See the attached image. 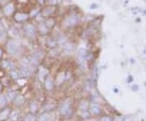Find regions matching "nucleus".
Here are the masks:
<instances>
[{"label":"nucleus","instance_id":"nucleus-1","mask_svg":"<svg viewBox=\"0 0 146 121\" xmlns=\"http://www.w3.org/2000/svg\"><path fill=\"white\" fill-rule=\"evenodd\" d=\"M19 45L17 44V42L16 41H9L8 43L7 44V52L9 53L11 55H16L18 54L19 51Z\"/></svg>","mask_w":146,"mask_h":121},{"label":"nucleus","instance_id":"nucleus-2","mask_svg":"<svg viewBox=\"0 0 146 121\" xmlns=\"http://www.w3.org/2000/svg\"><path fill=\"white\" fill-rule=\"evenodd\" d=\"M60 112L61 114L63 115V116H69L72 115V107H71V105L69 103H63V105L61 106L60 107Z\"/></svg>","mask_w":146,"mask_h":121},{"label":"nucleus","instance_id":"nucleus-3","mask_svg":"<svg viewBox=\"0 0 146 121\" xmlns=\"http://www.w3.org/2000/svg\"><path fill=\"white\" fill-rule=\"evenodd\" d=\"M25 33L28 37H34L36 34V28L32 25H28L25 27Z\"/></svg>","mask_w":146,"mask_h":121},{"label":"nucleus","instance_id":"nucleus-4","mask_svg":"<svg viewBox=\"0 0 146 121\" xmlns=\"http://www.w3.org/2000/svg\"><path fill=\"white\" fill-rule=\"evenodd\" d=\"M11 114V109L7 107L0 111V121H4Z\"/></svg>","mask_w":146,"mask_h":121},{"label":"nucleus","instance_id":"nucleus-5","mask_svg":"<svg viewBox=\"0 0 146 121\" xmlns=\"http://www.w3.org/2000/svg\"><path fill=\"white\" fill-rule=\"evenodd\" d=\"M14 11H15L14 5L12 3H9V4L5 6V7L3 9V12L6 16H11L12 13H14Z\"/></svg>","mask_w":146,"mask_h":121},{"label":"nucleus","instance_id":"nucleus-6","mask_svg":"<svg viewBox=\"0 0 146 121\" xmlns=\"http://www.w3.org/2000/svg\"><path fill=\"white\" fill-rule=\"evenodd\" d=\"M14 19L18 22H23L28 19V15L24 13H16L14 16Z\"/></svg>","mask_w":146,"mask_h":121},{"label":"nucleus","instance_id":"nucleus-7","mask_svg":"<svg viewBox=\"0 0 146 121\" xmlns=\"http://www.w3.org/2000/svg\"><path fill=\"white\" fill-rule=\"evenodd\" d=\"M77 21H78L77 17L75 16H71V17H69L68 20L66 21V25H67L68 26H72V25H76V24L77 23Z\"/></svg>","mask_w":146,"mask_h":121},{"label":"nucleus","instance_id":"nucleus-8","mask_svg":"<svg viewBox=\"0 0 146 121\" xmlns=\"http://www.w3.org/2000/svg\"><path fill=\"white\" fill-rule=\"evenodd\" d=\"M90 111L94 115H98V114H100V112H101V109H100V107L98 105L93 104V105L90 106Z\"/></svg>","mask_w":146,"mask_h":121},{"label":"nucleus","instance_id":"nucleus-9","mask_svg":"<svg viewBox=\"0 0 146 121\" xmlns=\"http://www.w3.org/2000/svg\"><path fill=\"white\" fill-rule=\"evenodd\" d=\"M45 87L48 90H52L53 87H54V84H53V81L50 78H46V80H45Z\"/></svg>","mask_w":146,"mask_h":121},{"label":"nucleus","instance_id":"nucleus-10","mask_svg":"<svg viewBox=\"0 0 146 121\" xmlns=\"http://www.w3.org/2000/svg\"><path fill=\"white\" fill-rule=\"evenodd\" d=\"M86 55H87V53H86V51L84 50V49H80L78 52V56L80 60H84L85 58H86Z\"/></svg>","mask_w":146,"mask_h":121},{"label":"nucleus","instance_id":"nucleus-11","mask_svg":"<svg viewBox=\"0 0 146 121\" xmlns=\"http://www.w3.org/2000/svg\"><path fill=\"white\" fill-rule=\"evenodd\" d=\"M14 102H15L16 105H22L24 103V102H25V98L22 96H17V97L15 98Z\"/></svg>","mask_w":146,"mask_h":121},{"label":"nucleus","instance_id":"nucleus-12","mask_svg":"<svg viewBox=\"0 0 146 121\" xmlns=\"http://www.w3.org/2000/svg\"><path fill=\"white\" fill-rule=\"evenodd\" d=\"M24 121H36V119L33 114H28L25 116Z\"/></svg>","mask_w":146,"mask_h":121},{"label":"nucleus","instance_id":"nucleus-13","mask_svg":"<svg viewBox=\"0 0 146 121\" xmlns=\"http://www.w3.org/2000/svg\"><path fill=\"white\" fill-rule=\"evenodd\" d=\"M48 120H49L48 115L47 114H42L36 119V121H47Z\"/></svg>","mask_w":146,"mask_h":121},{"label":"nucleus","instance_id":"nucleus-14","mask_svg":"<svg viewBox=\"0 0 146 121\" xmlns=\"http://www.w3.org/2000/svg\"><path fill=\"white\" fill-rule=\"evenodd\" d=\"M6 103H7V100H6L5 97H3V96H0V107H3V106H5Z\"/></svg>","mask_w":146,"mask_h":121},{"label":"nucleus","instance_id":"nucleus-15","mask_svg":"<svg viewBox=\"0 0 146 121\" xmlns=\"http://www.w3.org/2000/svg\"><path fill=\"white\" fill-rule=\"evenodd\" d=\"M11 75V77L12 78V79H18V76H19V75H18V72H16L15 71H11L10 72Z\"/></svg>","mask_w":146,"mask_h":121},{"label":"nucleus","instance_id":"nucleus-16","mask_svg":"<svg viewBox=\"0 0 146 121\" xmlns=\"http://www.w3.org/2000/svg\"><path fill=\"white\" fill-rule=\"evenodd\" d=\"M3 68H10L11 67V63L9 61H7V60H5V61H3Z\"/></svg>","mask_w":146,"mask_h":121},{"label":"nucleus","instance_id":"nucleus-17","mask_svg":"<svg viewBox=\"0 0 146 121\" xmlns=\"http://www.w3.org/2000/svg\"><path fill=\"white\" fill-rule=\"evenodd\" d=\"M88 107H89V106H88V104H87L86 102H84V103H82V104L80 105V109H81L83 111H87Z\"/></svg>","mask_w":146,"mask_h":121},{"label":"nucleus","instance_id":"nucleus-18","mask_svg":"<svg viewBox=\"0 0 146 121\" xmlns=\"http://www.w3.org/2000/svg\"><path fill=\"white\" fill-rule=\"evenodd\" d=\"M30 110H31L33 112H35L36 110V106L35 103H32L30 104Z\"/></svg>","mask_w":146,"mask_h":121},{"label":"nucleus","instance_id":"nucleus-19","mask_svg":"<svg viewBox=\"0 0 146 121\" xmlns=\"http://www.w3.org/2000/svg\"><path fill=\"white\" fill-rule=\"evenodd\" d=\"M3 30H4V27L3 25L2 22L0 21V32H3Z\"/></svg>","mask_w":146,"mask_h":121},{"label":"nucleus","instance_id":"nucleus-20","mask_svg":"<svg viewBox=\"0 0 146 121\" xmlns=\"http://www.w3.org/2000/svg\"><path fill=\"white\" fill-rule=\"evenodd\" d=\"M101 121H110L108 117H104V118H102V119H101Z\"/></svg>","mask_w":146,"mask_h":121},{"label":"nucleus","instance_id":"nucleus-21","mask_svg":"<svg viewBox=\"0 0 146 121\" xmlns=\"http://www.w3.org/2000/svg\"><path fill=\"white\" fill-rule=\"evenodd\" d=\"M2 56H3V50L0 48V59L2 58Z\"/></svg>","mask_w":146,"mask_h":121},{"label":"nucleus","instance_id":"nucleus-22","mask_svg":"<svg viewBox=\"0 0 146 121\" xmlns=\"http://www.w3.org/2000/svg\"><path fill=\"white\" fill-rule=\"evenodd\" d=\"M3 89V84L0 83V92H2Z\"/></svg>","mask_w":146,"mask_h":121}]
</instances>
